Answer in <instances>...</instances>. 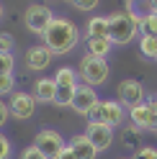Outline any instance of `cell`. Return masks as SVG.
Returning <instances> with one entry per match:
<instances>
[{
    "label": "cell",
    "instance_id": "obj_32",
    "mask_svg": "<svg viewBox=\"0 0 157 159\" xmlns=\"http://www.w3.org/2000/svg\"><path fill=\"white\" fill-rule=\"evenodd\" d=\"M124 3H126V5H134V3H139V0H124Z\"/></svg>",
    "mask_w": 157,
    "mask_h": 159
},
{
    "label": "cell",
    "instance_id": "obj_17",
    "mask_svg": "<svg viewBox=\"0 0 157 159\" xmlns=\"http://www.w3.org/2000/svg\"><path fill=\"white\" fill-rule=\"evenodd\" d=\"M54 80H57V87H77L80 85V75H77V69H72V67H59Z\"/></svg>",
    "mask_w": 157,
    "mask_h": 159
},
{
    "label": "cell",
    "instance_id": "obj_11",
    "mask_svg": "<svg viewBox=\"0 0 157 159\" xmlns=\"http://www.w3.org/2000/svg\"><path fill=\"white\" fill-rule=\"evenodd\" d=\"M85 136H88V141H90L95 149H98V154L106 152L111 144H113V128L108 123H98V121H88V128H85Z\"/></svg>",
    "mask_w": 157,
    "mask_h": 159
},
{
    "label": "cell",
    "instance_id": "obj_27",
    "mask_svg": "<svg viewBox=\"0 0 157 159\" xmlns=\"http://www.w3.org/2000/svg\"><path fill=\"white\" fill-rule=\"evenodd\" d=\"M21 159H46V157L39 152V146H34V144H31V146H26L23 152H21Z\"/></svg>",
    "mask_w": 157,
    "mask_h": 159
},
{
    "label": "cell",
    "instance_id": "obj_1",
    "mask_svg": "<svg viewBox=\"0 0 157 159\" xmlns=\"http://www.w3.org/2000/svg\"><path fill=\"white\" fill-rule=\"evenodd\" d=\"M41 39L57 57L70 54V52L77 49V44H80V28H77L70 18H54V21L49 23V28L41 34Z\"/></svg>",
    "mask_w": 157,
    "mask_h": 159
},
{
    "label": "cell",
    "instance_id": "obj_13",
    "mask_svg": "<svg viewBox=\"0 0 157 159\" xmlns=\"http://www.w3.org/2000/svg\"><path fill=\"white\" fill-rule=\"evenodd\" d=\"M54 95H57V80H54V77L36 80V85H34L36 103H54Z\"/></svg>",
    "mask_w": 157,
    "mask_h": 159
},
{
    "label": "cell",
    "instance_id": "obj_5",
    "mask_svg": "<svg viewBox=\"0 0 157 159\" xmlns=\"http://www.w3.org/2000/svg\"><path fill=\"white\" fill-rule=\"evenodd\" d=\"M155 118H157V98H150L139 105L129 108V123L134 131H152L155 128Z\"/></svg>",
    "mask_w": 157,
    "mask_h": 159
},
{
    "label": "cell",
    "instance_id": "obj_23",
    "mask_svg": "<svg viewBox=\"0 0 157 159\" xmlns=\"http://www.w3.org/2000/svg\"><path fill=\"white\" fill-rule=\"evenodd\" d=\"M72 5L77 11H83V13H90V11H95L101 5V0H72Z\"/></svg>",
    "mask_w": 157,
    "mask_h": 159
},
{
    "label": "cell",
    "instance_id": "obj_26",
    "mask_svg": "<svg viewBox=\"0 0 157 159\" xmlns=\"http://www.w3.org/2000/svg\"><path fill=\"white\" fill-rule=\"evenodd\" d=\"M11 152H13V146L8 141V136L0 134V159H11Z\"/></svg>",
    "mask_w": 157,
    "mask_h": 159
},
{
    "label": "cell",
    "instance_id": "obj_24",
    "mask_svg": "<svg viewBox=\"0 0 157 159\" xmlns=\"http://www.w3.org/2000/svg\"><path fill=\"white\" fill-rule=\"evenodd\" d=\"M131 159H157V149L155 146H139Z\"/></svg>",
    "mask_w": 157,
    "mask_h": 159
},
{
    "label": "cell",
    "instance_id": "obj_21",
    "mask_svg": "<svg viewBox=\"0 0 157 159\" xmlns=\"http://www.w3.org/2000/svg\"><path fill=\"white\" fill-rule=\"evenodd\" d=\"M16 93V75H0V95Z\"/></svg>",
    "mask_w": 157,
    "mask_h": 159
},
{
    "label": "cell",
    "instance_id": "obj_19",
    "mask_svg": "<svg viewBox=\"0 0 157 159\" xmlns=\"http://www.w3.org/2000/svg\"><path fill=\"white\" fill-rule=\"evenodd\" d=\"M139 34L142 36H157V13H144L139 18Z\"/></svg>",
    "mask_w": 157,
    "mask_h": 159
},
{
    "label": "cell",
    "instance_id": "obj_2",
    "mask_svg": "<svg viewBox=\"0 0 157 159\" xmlns=\"http://www.w3.org/2000/svg\"><path fill=\"white\" fill-rule=\"evenodd\" d=\"M139 13L136 11H116L108 16V39L113 46H126L131 44L139 34Z\"/></svg>",
    "mask_w": 157,
    "mask_h": 159
},
{
    "label": "cell",
    "instance_id": "obj_31",
    "mask_svg": "<svg viewBox=\"0 0 157 159\" xmlns=\"http://www.w3.org/2000/svg\"><path fill=\"white\" fill-rule=\"evenodd\" d=\"M3 16H5V11H3V3H0V21H3Z\"/></svg>",
    "mask_w": 157,
    "mask_h": 159
},
{
    "label": "cell",
    "instance_id": "obj_28",
    "mask_svg": "<svg viewBox=\"0 0 157 159\" xmlns=\"http://www.w3.org/2000/svg\"><path fill=\"white\" fill-rule=\"evenodd\" d=\"M11 118V108H8V103H3L0 100V128L5 126V121Z\"/></svg>",
    "mask_w": 157,
    "mask_h": 159
},
{
    "label": "cell",
    "instance_id": "obj_8",
    "mask_svg": "<svg viewBox=\"0 0 157 159\" xmlns=\"http://www.w3.org/2000/svg\"><path fill=\"white\" fill-rule=\"evenodd\" d=\"M116 95H119V103L129 111V108L134 105H139L144 103V98H147V90H144V85L139 82V80H121L119 87H116Z\"/></svg>",
    "mask_w": 157,
    "mask_h": 159
},
{
    "label": "cell",
    "instance_id": "obj_9",
    "mask_svg": "<svg viewBox=\"0 0 157 159\" xmlns=\"http://www.w3.org/2000/svg\"><path fill=\"white\" fill-rule=\"evenodd\" d=\"M36 98L34 93H26V90H16L8 100V108H11V116L13 118H21V121H28L34 113H36Z\"/></svg>",
    "mask_w": 157,
    "mask_h": 159
},
{
    "label": "cell",
    "instance_id": "obj_22",
    "mask_svg": "<svg viewBox=\"0 0 157 159\" xmlns=\"http://www.w3.org/2000/svg\"><path fill=\"white\" fill-rule=\"evenodd\" d=\"M13 69H16V57L0 52V75H13Z\"/></svg>",
    "mask_w": 157,
    "mask_h": 159
},
{
    "label": "cell",
    "instance_id": "obj_20",
    "mask_svg": "<svg viewBox=\"0 0 157 159\" xmlns=\"http://www.w3.org/2000/svg\"><path fill=\"white\" fill-rule=\"evenodd\" d=\"M75 90L77 87H57V95H54V105H59V108H67L72 103V98H75Z\"/></svg>",
    "mask_w": 157,
    "mask_h": 159
},
{
    "label": "cell",
    "instance_id": "obj_30",
    "mask_svg": "<svg viewBox=\"0 0 157 159\" xmlns=\"http://www.w3.org/2000/svg\"><path fill=\"white\" fill-rule=\"evenodd\" d=\"M147 3H150V11H152V13H157V0H147Z\"/></svg>",
    "mask_w": 157,
    "mask_h": 159
},
{
    "label": "cell",
    "instance_id": "obj_12",
    "mask_svg": "<svg viewBox=\"0 0 157 159\" xmlns=\"http://www.w3.org/2000/svg\"><path fill=\"white\" fill-rule=\"evenodd\" d=\"M101 103L98 100V93H95V87H90V85H77V90H75V98H72V103H70V108L75 113H80V116H85L88 118V113L93 111V108Z\"/></svg>",
    "mask_w": 157,
    "mask_h": 159
},
{
    "label": "cell",
    "instance_id": "obj_10",
    "mask_svg": "<svg viewBox=\"0 0 157 159\" xmlns=\"http://www.w3.org/2000/svg\"><path fill=\"white\" fill-rule=\"evenodd\" d=\"M54 57H57V54H54L46 44H36V46H28V49H26L23 64H26V69H31V72H44V69L52 64Z\"/></svg>",
    "mask_w": 157,
    "mask_h": 159
},
{
    "label": "cell",
    "instance_id": "obj_3",
    "mask_svg": "<svg viewBox=\"0 0 157 159\" xmlns=\"http://www.w3.org/2000/svg\"><path fill=\"white\" fill-rule=\"evenodd\" d=\"M108 59H101V57H90L85 54L80 59V67H77V75H80V82L83 85H90V87H101L108 82Z\"/></svg>",
    "mask_w": 157,
    "mask_h": 159
},
{
    "label": "cell",
    "instance_id": "obj_4",
    "mask_svg": "<svg viewBox=\"0 0 157 159\" xmlns=\"http://www.w3.org/2000/svg\"><path fill=\"white\" fill-rule=\"evenodd\" d=\"M126 108L119 100H106V103H98L90 113H88V121H98V123H108L111 128L121 126L126 121Z\"/></svg>",
    "mask_w": 157,
    "mask_h": 159
},
{
    "label": "cell",
    "instance_id": "obj_16",
    "mask_svg": "<svg viewBox=\"0 0 157 159\" xmlns=\"http://www.w3.org/2000/svg\"><path fill=\"white\" fill-rule=\"evenodd\" d=\"M90 36H108V18L106 16H93L85 23V39Z\"/></svg>",
    "mask_w": 157,
    "mask_h": 159
},
{
    "label": "cell",
    "instance_id": "obj_15",
    "mask_svg": "<svg viewBox=\"0 0 157 159\" xmlns=\"http://www.w3.org/2000/svg\"><path fill=\"white\" fill-rule=\"evenodd\" d=\"M70 149L75 152L77 159H98V149L88 141L85 134H83V136H75L72 141H70Z\"/></svg>",
    "mask_w": 157,
    "mask_h": 159
},
{
    "label": "cell",
    "instance_id": "obj_34",
    "mask_svg": "<svg viewBox=\"0 0 157 159\" xmlns=\"http://www.w3.org/2000/svg\"><path fill=\"white\" fill-rule=\"evenodd\" d=\"M121 159H129V157H121Z\"/></svg>",
    "mask_w": 157,
    "mask_h": 159
},
{
    "label": "cell",
    "instance_id": "obj_25",
    "mask_svg": "<svg viewBox=\"0 0 157 159\" xmlns=\"http://www.w3.org/2000/svg\"><path fill=\"white\" fill-rule=\"evenodd\" d=\"M13 46H16V41H13V36H11V34H0V52L13 54Z\"/></svg>",
    "mask_w": 157,
    "mask_h": 159
},
{
    "label": "cell",
    "instance_id": "obj_35",
    "mask_svg": "<svg viewBox=\"0 0 157 159\" xmlns=\"http://www.w3.org/2000/svg\"><path fill=\"white\" fill-rule=\"evenodd\" d=\"M67 3H72V0H67Z\"/></svg>",
    "mask_w": 157,
    "mask_h": 159
},
{
    "label": "cell",
    "instance_id": "obj_14",
    "mask_svg": "<svg viewBox=\"0 0 157 159\" xmlns=\"http://www.w3.org/2000/svg\"><path fill=\"white\" fill-rule=\"evenodd\" d=\"M111 49H113V41L108 36H90V39H88V54H90V57L108 59Z\"/></svg>",
    "mask_w": 157,
    "mask_h": 159
},
{
    "label": "cell",
    "instance_id": "obj_33",
    "mask_svg": "<svg viewBox=\"0 0 157 159\" xmlns=\"http://www.w3.org/2000/svg\"><path fill=\"white\" fill-rule=\"evenodd\" d=\"M152 131H155V134H157V118H155V128H152Z\"/></svg>",
    "mask_w": 157,
    "mask_h": 159
},
{
    "label": "cell",
    "instance_id": "obj_18",
    "mask_svg": "<svg viewBox=\"0 0 157 159\" xmlns=\"http://www.w3.org/2000/svg\"><path fill=\"white\" fill-rule=\"evenodd\" d=\"M139 54L142 59L157 62V36H139Z\"/></svg>",
    "mask_w": 157,
    "mask_h": 159
},
{
    "label": "cell",
    "instance_id": "obj_29",
    "mask_svg": "<svg viewBox=\"0 0 157 159\" xmlns=\"http://www.w3.org/2000/svg\"><path fill=\"white\" fill-rule=\"evenodd\" d=\"M57 159H77V157H75V152H72L70 146H64V152H62L59 157H57Z\"/></svg>",
    "mask_w": 157,
    "mask_h": 159
},
{
    "label": "cell",
    "instance_id": "obj_6",
    "mask_svg": "<svg viewBox=\"0 0 157 159\" xmlns=\"http://www.w3.org/2000/svg\"><path fill=\"white\" fill-rule=\"evenodd\" d=\"M54 13H52V8L49 5H44V3H31L26 8V16H23V23H26V28L31 34H36V36H41L46 28H49V23L54 21Z\"/></svg>",
    "mask_w": 157,
    "mask_h": 159
},
{
    "label": "cell",
    "instance_id": "obj_7",
    "mask_svg": "<svg viewBox=\"0 0 157 159\" xmlns=\"http://www.w3.org/2000/svg\"><path fill=\"white\" fill-rule=\"evenodd\" d=\"M34 146H39V152H41L46 159H57L62 152H64V139L59 131H54V128H41V131L36 134L34 139Z\"/></svg>",
    "mask_w": 157,
    "mask_h": 159
}]
</instances>
